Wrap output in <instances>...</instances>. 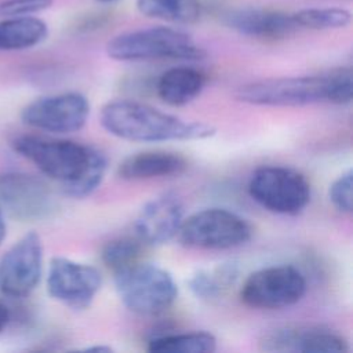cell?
Segmentation results:
<instances>
[{"instance_id":"cell-1","label":"cell","mask_w":353,"mask_h":353,"mask_svg":"<svg viewBox=\"0 0 353 353\" xmlns=\"http://www.w3.org/2000/svg\"><path fill=\"white\" fill-rule=\"evenodd\" d=\"M12 146L41 174L59 182L63 192L74 199L95 192L108 167L105 154L98 149L69 139L21 135L14 139Z\"/></svg>"},{"instance_id":"cell-2","label":"cell","mask_w":353,"mask_h":353,"mask_svg":"<svg viewBox=\"0 0 353 353\" xmlns=\"http://www.w3.org/2000/svg\"><path fill=\"white\" fill-rule=\"evenodd\" d=\"M101 125L112 135L132 142L200 141L216 130L203 121H190L137 101H112L99 113Z\"/></svg>"},{"instance_id":"cell-3","label":"cell","mask_w":353,"mask_h":353,"mask_svg":"<svg viewBox=\"0 0 353 353\" xmlns=\"http://www.w3.org/2000/svg\"><path fill=\"white\" fill-rule=\"evenodd\" d=\"M352 70L338 68L328 72L277 77L251 81L240 85L237 101L258 106H305L313 103L346 105L352 101Z\"/></svg>"},{"instance_id":"cell-4","label":"cell","mask_w":353,"mask_h":353,"mask_svg":"<svg viewBox=\"0 0 353 353\" xmlns=\"http://www.w3.org/2000/svg\"><path fill=\"white\" fill-rule=\"evenodd\" d=\"M106 54L114 61H200L205 51L185 32L167 26H152L120 33L106 44Z\"/></svg>"},{"instance_id":"cell-5","label":"cell","mask_w":353,"mask_h":353,"mask_svg":"<svg viewBox=\"0 0 353 353\" xmlns=\"http://www.w3.org/2000/svg\"><path fill=\"white\" fill-rule=\"evenodd\" d=\"M114 285L123 305L139 316L161 314L178 296V285L167 269L141 261L114 273Z\"/></svg>"},{"instance_id":"cell-6","label":"cell","mask_w":353,"mask_h":353,"mask_svg":"<svg viewBox=\"0 0 353 353\" xmlns=\"http://www.w3.org/2000/svg\"><path fill=\"white\" fill-rule=\"evenodd\" d=\"M248 193L261 207L281 215L302 212L312 196L306 176L285 165L258 167L248 181Z\"/></svg>"},{"instance_id":"cell-7","label":"cell","mask_w":353,"mask_h":353,"mask_svg":"<svg viewBox=\"0 0 353 353\" xmlns=\"http://www.w3.org/2000/svg\"><path fill=\"white\" fill-rule=\"evenodd\" d=\"M251 225L226 208H204L183 218L176 233L182 245L197 250H229L245 244Z\"/></svg>"},{"instance_id":"cell-8","label":"cell","mask_w":353,"mask_h":353,"mask_svg":"<svg viewBox=\"0 0 353 353\" xmlns=\"http://www.w3.org/2000/svg\"><path fill=\"white\" fill-rule=\"evenodd\" d=\"M306 292V279L292 265H273L251 273L240 288L241 302L252 309L277 310L298 303Z\"/></svg>"},{"instance_id":"cell-9","label":"cell","mask_w":353,"mask_h":353,"mask_svg":"<svg viewBox=\"0 0 353 353\" xmlns=\"http://www.w3.org/2000/svg\"><path fill=\"white\" fill-rule=\"evenodd\" d=\"M0 208L22 222L43 221L57 210L44 181L25 172H0Z\"/></svg>"},{"instance_id":"cell-10","label":"cell","mask_w":353,"mask_h":353,"mask_svg":"<svg viewBox=\"0 0 353 353\" xmlns=\"http://www.w3.org/2000/svg\"><path fill=\"white\" fill-rule=\"evenodd\" d=\"M88 116V99L74 91L37 98L21 113L22 121L29 127L54 134H70L81 130Z\"/></svg>"},{"instance_id":"cell-11","label":"cell","mask_w":353,"mask_h":353,"mask_svg":"<svg viewBox=\"0 0 353 353\" xmlns=\"http://www.w3.org/2000/svg\"><path fill=\"white\" fill-rule=\"evenodd\" d=\"M47 292L70 309L84 310L98 294L102 277L97 268L65 256H54L47 272Z\"/></svg>"},{"instance_id":"cell-12","label":"cell","mask_w":353,"mask_h":353,"mask_svg":"<svg viewBox=\"0 0 353 353\" xmlns=\"http://www.w3.org/2000/svg\"><path fill=\"white\" fill-rule=\"evenodd\" d=\"M41 272L43 243L36 232H29L0 259V292L10 298H26L39 285Z\"/></svg>"},{"instance_id":"cell-13","label":"cell","mask_w":353,"mask_h":353,"mask_svg":"<svg viewBox=\"0 0 353 353\" xmlns=\"http://www.w3.org/2000/svg\"><path fill=\"white\" fill-rule=\"evenodd\" d=\"M259 349L280 353H343L349 350V345L341 334L324 325L285 324L265 331Z\"/></svg>"},{"instance_id":"cell-14","label":"cell","mask_w":353,"mask_h":353,"mask_svg":"<svg viewBox=\"0 0 353 353\" xmlns=\"http://www.w3.org/2000/svg\"><path fill=\"white\" fill-rule=\"evenodd\" d=\"M183 221V204L174 192L161 193L141 208L134 229L137 237L148 245H161L172 240Z\"/></svg>"},{"instance_id":"cell-15","label":"cell","mask_w":353,"mask_h":353,"mask_svg":"<svg viewBox=\"0 0 353 353\" xmlns=\"http://www.w3.org/2000/svg\"><path fill=\"white\" fill-rule=\"evenodd\" d=\"M223 23L230 29L255 39L277 40L298 30L292 14L262 8H239L223 15Z\"/></svg>"},{"instance_id":"cell-16","label":"cell","mask_w":353,"mask_h":353,"mask_svg":"<svg viewBox=\"0 0 353 353\" xmlns=\"http://www.w3.org/2000/svg\"><path fill=\"white\" fill-rule=\"evenodd\" d=\"M186 160L174 152L146 150L125 157L117 167V175L127 181L165 178L182 174Z\"/></svg>"},{"instance_id":"cell-17","label":"cell","mask_w":353,"mask_h":353,"mask_svg":"<svg viewBox=\"0 0 353 353\" xmlns=\"http://www.w3.org/2000/svg\"><path fill=\"white\" fill-rule=\"evenodd\" d=\"M205 79L203 73L189 66H175L165 70L157 80L159 98L170 106H185L196 99Z\"/></svg>"},{"instance_id":"cell-18","label":"cell","mask_w":353,"mask_h":353,"mask_svg":"<svg viewBox=\"0 0 353 353\" xmlns=\"http://www.w3.org/2000/svg\"><path fill=\"white\" fill-rule=\"evenodd\" d=\"M47 23L33 15L6 17L0 19V51L32 48L46 40Z\"/></svg>"},{"instance_id":"cell-19","label":"cell","mask_w":353,"mask_h":353,"mask_svg":"<svg viewBox=\"0 0 353 353\" xmlns=\"http://www.w3.org/2000/svg\"><path fill=\"white\" fill-rule=\"evenodd\" d=\"M239 268L234 262H222L212 268L196 270L186 281L192 294L205 302L219 301L236 283Z\"/></svg>"},{"instance_id":"cell-20","label":"cell","mask_w":353,"mask_h":353,"mask_svg":"<svg viewBox=\"0 0 353 353\" xmlns=\"http://www.w3.org/2000/svg\"><path fill=\"white\" fill-rule=\"evenodd\" d=\"M215 349L216 338L207 331L157 334L148 342L152 353H211Z\"/></svg>"},{"instance_id":"cell-21","label":"cell","mask_w":353,"mask_h":353,"mask_svg":"<svg viewBox=\"0 0 353 353\" xmlns=\"http://www.w3.org/2000/svg\"><path fill=\"white\" fill-rule=\"evenodd\" d=\"M138 11L172 23H193L200 18V0H137Z\"/></svg>"},{"instance_id":"cell-22","label":"cell","mask_w":353,"mask_h":353,"mask_svg":"<svg viewBox=\"0 0 353 353\" xmlns=\"http://www.w3.org/2000/svg\"><path fill=\"white\" fill-rule=\"evenodd\" d=\"M143 243L137 237H119L108 241L102 251L101 259L103 265L114 273L139 262Z\"/></svg>"},{"instance_id":"cell-23","label":"cell","mask_w":353,"mask_h":353,"mask_svg":"<svg viewBox=\"0 0 353 353\" xmlns=\"http://www.w3.org/2000/svg\"><path fill=\"white\" fill-rule=\"evenodd\" d=\"M298 29H339L350 23L352 15L343 8H303L292 14Z\"/></svg>"},{"instance_id":"cell-24","label":"cell","mask_w":353,"mask_h":353,"mask_svg":"<svg viewBox=\"0 0 353 353\" xmlns=\"http://www.w3.org/2000/svg\"><path fill=\"white\" fill-rule=\"evenodd\" d=\"M331 204L343 214H350L353 210V172L345 171L339 175L328 189Z\"/></svg>"},{"instance_id":"cell-25","label":"cell","mask_w":353,"mask_h":353,"mask_svg":"<svg viewBox=\"0 0 353 353\" xmlns=\"http://www.w3.org/2000/svg\"><path fill=\"white\" fill-rule=\"evenodd\" d=\"M54 0H3L0 1V17H28L41 12L52 6Z\"/></svg>"},{"instance_id":"cell-26","label":"cell","mask_w":353,"mask_h":353,"mask_svg":"<svg viewBox=\"0 0 353 353\" xmlns=\"http://www.w3.org/2000/svg\"><path fill=\"white\" fill-rule=\"evenodd\" d=\"M8 321H10V310H8V307L0 301V334L6 330Z\"/></svg>"},{"instance_id":"cell-27","label":"cell","mask_w":353,"mask_h":353,"mask_svg":"<svg viewBox=\"0 0 353 353\" xmlns=\"http://www.w3.org/2000/svg\"><path fill=\"white\" fill-rule=\"evenodd\" d=\"M7 233V225H6V219H4V211L0 208V244L3 243L4 237Z\"/></svg>"},{"instance_id":"cell-28","label":"cell","mask_w":353,"mask_h":353,"mask_svg":"<svg viewBox=\"0 0 353 353\" xmlns=\"http://www.w3.org/2000/svg\"><path fill=\"white\" fill-rule=\"evenodd\" d=\"M84 350H87V352H112L113 349L110 347V346H105V345H95V346H88V347H85Z\"/></svg>"},{"instance_id":"cell-29","label":"cell","mask_w":353,"mask_h":353,"mask_svg":"<svg viewBox=\"0 0 353 353\" xmlns=\"http://www.w3.org/2000/svg\"><path fill=\"white\" fill-rule=\"evenodd\" d=\"M97 1H101V3H112V1H116V0H97Z\"/></svg>"}]
</instances>
